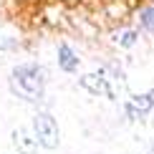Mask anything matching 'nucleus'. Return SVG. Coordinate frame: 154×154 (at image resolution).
<instances>
[{"instance_id": "obj_1", "label": "nucleus", "mask_w": 154, "mask_h": 154, "mask_svg": "<svg viewBox=\"0 0 154 154\" xmlns=\"http://www.w3.org/2000/svg\"><path fill=\"white\" fill-rule=\"evenodd\" d=\"M8 86L25 104H41L46 96V68L41 63H18L8 76Z\"/></svg>"}, {"instance_id": "obj_2", "label": "nucleus", "mask_w": 154, "mask_h": 154, "mask_svg": "<svg viewBox=\"0 0 154 154\" xmlns=\"http://www.w3.org/2000/svg\"><path fill=\"white\" fill-rule=\"evenodd\" d=\"M33 134L43 149H56L61 144V129L53 114L48 111H35L33 116Z\"/></svg>"}, {"instance_id": "obj_3", "label": "nucleus", "mask_w": 154, "mask_h": 154, "mask_svg": "<svg viewBox=\"0 0 154 154\" xmlns=\"http://www.w3.org/2000/svg\"><path fill=\"white\" fill-rule=\"evenodd\" d=\"M10 139H13V146H15L18 154H35V149L41 146L38 139H35V134L28 131L25 126H15L13 134H10Z\"/></svg>"}, {"instance_id": "obj_4", "label": "nucleus", "mask_w": 154, "mask_h": 154, "mask_svg": "<svg viewBox=\"0 0 154 154\" xmlns=\"http://www.w3.org/2000/svg\"><path fill=\"white\" fill-rule=\"evenodd\" d=\"M81 88L83 91H88V94H94V96H109V99H114V91H111V86L106 83V79L101 73H83L81 79Z\"/></svg>"}, {"instance_id": "obj_5", "label": "nucleus", "mask_w": 154, "mask_h": 154, "mask_svg": "<svg viewBox=\"0 0 154 154\" xmlns=\"http://www.w3.org/2000/svg\"><path fill=\"white\" fill-rule=\"evenodd\" d=\"M152 109H154V91L137 94V96H131V99L126 101V114H129L131 119L144 116V114H149Z\"/></svg>"}, {"instance_id": "obj_6", "label": "nucleus", "mask_w": 154, "mask_h": 154, "mask_svg": "<svg viewBox=\"0 0 154 154\" xmlns=\"http://www.w3.org/2000/svg\"><path fill=\"white\" fill-rule=\"evenodd\" d=\"M56 61H58V68L66 71V73H76V68H79V56H76V51L68 43H58Z\"/></svg>"}, {"instance_id": "obj_7", "label": "nucleus", "mask_w": 154, "mask_h": 154, "mask_svg": "<svg viewBox=\"0 0 154 154\" xmlns=\"http://www.w3.org/2000/svg\"><path fill=\"white\" fill-rule=\"evenodd\" d=\"M137 41H139V33H137V30H119V33L114 35V43L121 46V48H131Z\"/></svg>"}, {"instance_id": "obj_8", "label": "nucleus", "mask_w": 154, "mask_h": 154, "mask_svg": "<svg viewBox=\"0 0 154 154\" xmlns=\"http://www.w3.org/2000/svg\"><path fill=\"white\" fill-rule=\"evenodd\" d=\"M139 25H142L144 30H152L154 33V8H144L139 13Z\"/></svg>"}]
</instances>
